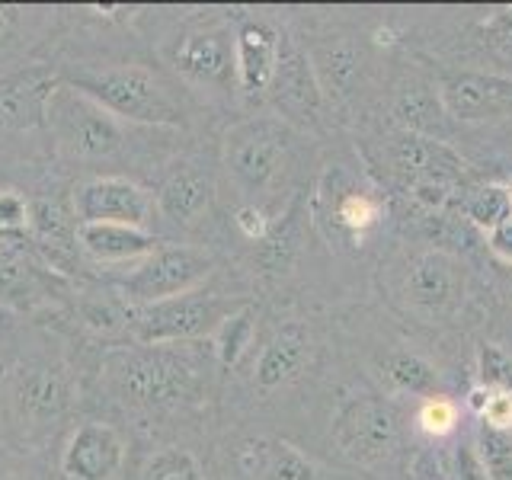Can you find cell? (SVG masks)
Here are the masks:
<instances>
[{"instance_id": "1", "label": "cell", "mask_w": 512, "mask_h": 480, "mask_svg": "<svg viewBox=\"0 0 512 480\" xmlns=\"http://www.w3.org/2000/svg\"><path fill=\"white\" fill-rule=\"evenodd\" d=\"M215 349L208 343H119L100 359L106 391L141 416H173L196 410L212 391Z\"/></svg>"}, {"instance_id": "2", "label": "cell", "mask_w": 512, "mask_h": 480, "mask_svg": "<svg viewBox=\"0 0 512 480\" xmlns=\"http://www.w3.org/2000/svg\"><path fill=\"white\" fill-rule=\"evenodd\" d=\"M61 80L84 93L112 119L132 125L176 128L183 125V106L170 93V84L144 64H106V68L68 71Z\"/></svg>"}, {"instance_id": "3", "label": "cell", "mask_w": 512, "mask_h": 480, "mask_svg": "<svg viewBox=\"0 0 512 480\" xmlns=\"http://www.w3.org/2000/svg\"><path fill=\"white\" fill-rule=\"evenodd\" d=\"M244 295H231L215 285H199L186 295L132 308L128 340L132 343H199L212 340L228 317L247 308Z\"/></svg>"}, {"instance_id": "4", "label": "cell", "mask_w": 512, "mask_h": 480, "mask_svg": "<svg viewBox=\"0 0 512 480\" xmlns=\"http://www.w3.org/2000/svg\"><path fill=\"white\" fill-rule=\"evenodd\" d=\"M45 125L52 132L55 148L71 164H100L112 160L125 148V128L84 93H77L61 80L45 106Z\"/></svg>"}, {"instance_id": "5", "label": "cell", "mask_w": 512, "mask_h": 480, "mask_svg": "<svg viewBox=\"0 0 512 480\" xmlns=\"http://www.w3.org/2000/svg\"><path fill=\"white\" fill-rule=\"evenodd\" d=\"M292 164V132L282 119L253 116L224 135V170L244 196H269Z\"/></svg>"}, {"instance_id": "6", "label": "cell", "mask_w": 512, "mask_h": 480, "mask_svg": "<svg viewBox=\"0 0 512 480\" xmlns=\"http://www.w3.org/2000/svg\"><path fill=\"white\" fill-rule=\"evenodd\" d=\"M215 272V253L192 244H160L151 256L128 269L116 282L119 298L128 308H144L176 295H186L192 288L205 285Z\"/></svg>"}, {"instance_id": "7", "label": "cell", "mask_w": 512, "mask_h": 480, "mask_svg": "<svg viewBox=\"0 0 512 480\" xmlns=\"http://www.w3.org/2000/svg\"><path fill=\"white\" fill-rule=\"evenodd\" d=\"M400 442V413L378 394L349 397L333 420V445L352 464L372 468L394 455Z\"/></svg>"}, {"instance_id": "8", "label": "cell", "mask_w": 512, "mask_h": 480, "mask_svg": "<svg viewBox=\"0 0 512 480\" xmlns=\"http://www.w3.org/2000/svg\"><path fill=\"white\" fill-rule=\"evenodd\" d=\"M170 68L189 87L231 90L234 80V29L218 20L189 23L173 36L167 48Z\"/></svg>"}, {"instance_id": "9", "label": "cell", "mask_w": 512, "mask_h": 480, "mask_svg": "<svg viewBox=\"0 0 512 480\" xmlns=\"http://www.w3.org/2000/svg\"><path fill=\"white\" fill-rule=\"evenodd\" d=\"M10 410L29 432L55 429L74 404V381L58 362H29L10 375Z\"/></svg>"}, {"instance_id": "10", "label": "cell", "mask_w": 512, "mask_h": 480, "mask_svg": "<svg viewBox=\"0 0 512 480\" xmlns=\"http://www.w3.org/2000/svg\"><path fill=\"white\" fill-rule=\"evenodd\" d=\"M125 464V432L106 420H80L58 452V474L64 480H119Z\"/></svg>"}, {"instance_id": "11", "label": "cell", "mask_w": 512, "mask_h": 480, "mask_svg": "<svg viewBox=\"0 0 512 480\" xmlns=\"http://www.w3.org/2000/svg\"><path fill=\"white\" fill-rule=\"evenodd\" d=\"M74 218L84 221H112V224H132V228L151 231L154 221V196L144 186H138L132 176L103 173L90 176L74 189Z\"/></svg>"}, {"instance_id": "12", "label": "cell", "mask_w": 512, "mask_h": 480, "mask_svg": "<svg viewBox=\"0 0 512 480\" xmlns=\"http://www.w3.org/2000/svg\"><path fill=\"white\" fill-rule=\"evenodd\" d=\"M215 202V180L199 164H173L160 176L154 192V215L176 231H189L205 221Z\"/></svg>"}, {"instance_id": "13", "label": "cell", "mask_w": 512, "mask_h": 480, "mask_svg": "<svg viewBox=\"0 0 512 480\" xmlns=\"http://www.w3.org/2000/svg\"><path fill=\"white\" fill-rule=\"evenodd\" d=\"M404 292L416 311H423L429 317H445L464 298V272L442 250L416 253L407 263Z\"/></svg>"}, {"instance_id": "14", "label": "cell", "mask_w": 512, "mask_h": 480, "mask_svg": "<svg viewBox=\"0 0 512 480\" xmlns=\"http://www.w3.org/2000/svg\"><path fill=\"white\" fill-rule=\"evenodd\" d=\"M282 36L266 20H244L234 29V80L247 96L269 93L279 71Z\"/></svg>"}, {"instance_id": "15", "label": "cell", "mask_w": 512, "mask_h": 480, "mask_svg": "<svg viewBox=\"0 0 512 480\" xmlns=\"http://www.w3.org/2000/svg\"><path fill=\"white\" fill-rule=\"evenodd\" d=\"M391 157L394 167L410 180V189L420 186L452 189L464 173V160L445 141L429 135H413V132L397 135L391 144Z\"/></svg>"}, {"instance_id": "16", "label": "cell", "mask_w": 512, "mask_h": 480, "mask_svg": "<svg viewBox=\"0 0 512 480\" xmlns=\"http://www.w3.org/2000/svg\"><path fill=\"white\" fill-rule=\"evenodd\" d=\"M311 362V333L301 320H285L269 333L253 362V384L260 391H279L304 375Z\"/></svg>"}, {"instance_id": "17", "label": "cell", "mask_w": 512, "mask_h": 480, "mask_svg": "<svg viewBox=\"0 0 512 480\" xmlns=\"http://www.w3.org/2000/svg\"><path fill=\"white\" fill-rule=\"evenodd\" d=\"M442 106L448 116L477 122L512 109V77L496 74H455L442 84Z\"/></svg>"}, {"instance_id": "18", "label": "cell", "mask_w": 512, "mask_h": 480, "mask_svg": "<svg viewBox=\"0 0 512 480\" xmlns=\"http://www.w3.org/2000/svg\"><path fill=\"white\" fill-rule=\"evenodd\" d=\"M160 247L154 231L132 228V224H112V221H84L77 224V250L93 263L122 266L141 263Z\"/></svg>"}, {"instance_id": "19", "label": "cell", "mask_w": 512, "mask_h": 480, "mask_svg": "<svg viewBox=\"0 0 512 480\" xmlns=\"http://www.w3.org/2000/svg\"><path fill=\"white\" fill-rule=\"evenodd\" d=\"M61 84L52 68H29L0 80V128H32L45 122V106Z\"/></svg>"}, {"instance_id": "20", "label": "cell", "mask_w": 512, "mask_h": 480, "mask_svg": "<svg viewBox=\"0 0 512 480\" xmlns=\"http://www.w3.org/2000/svg\"><path fill=\"white\" fill-rule=\"evenodd\" d=\"M237 468L244 480H317V464L292 442L256 436L240 442Z\"/></svg>"}, {"instance_id": "21", "label": "cell", "mask_w": 512, "mask_h": 480, "mask_svg": "<svg viewBox=\"0 0 512 480\" xmlns=\"http://www.w3.org/2000/svg\"><path fill=\"white\" fill-rule=\"evenodd\" d=\"M269 93L282 112H288V116H301V119L314 116L320 103H324V90L317 84L311 58H308V52H301L292 39H282L279 71H276V80H272Z\"/></svg>"}, {"instance_id": "22", "label": "cell", "mask_w": 512, "mask_h": 480, "mask_svg": "<svg viewBox=\"0 0 512 480\" xmlns=\"http://www.w3.org/2000/svg\"><path fill=\"white\" fill-rule=\"evenodd\" d=\"M301 244H304V205H301V199H295L279 215V221L269 224L266 237L260 240L256 263L263 266V272L279 276V272L292 269V263L298 260V253H301Z\"/></svg>"}, {"instance_id": "23", "label": "cell", "mask_w": 512, "mask_h": 480, "mask_svg": "<svg viewBox=\"0 0 512 480\" xmlns=\"http://www.w3.org/2000/svg\"><path fill=\"white\" fill-rule=\"evenodd\" d=\"M311 58V68L317 74V84L320 90H336V93H349L352 84H356L359 68H362V55L359 48L346 42V39H336V42H324L317 45Z\"/></svg>"}, {"instance_id": "24", "label": "cell", "mask_w": 512, "mask_h": 480, "mask_svg": "<svg viewBox=\"0 0 512 480\" xmlns=\"http://www.w3.org/2000/svg\"><path fill=\"white\" fill-rule=\"evenodd\" d=\"M394 119L404 125V132L436 138V132H442L445 122L442 93H432L429 87H413V90L407 87L394 103Z\"/></svg>"}, {"instance_id": "25", "label": "cell", "mask_w": 512, "mask_h": 480, "mask_svg": "<svg viewBox=\"0 0 512 480\" xmlns=\"http://www.w3.org/2000/svg\"><path fill=\"white\" fill-rule=\"evenodd\" d=\"M77 314H80V324L93 333H100V336L128 333V324H132V308L119 298L116 288H106V292H96V295H84L80 298Z\"/></svg>"}, {"instance_id": "26", "label": "cell", "mask_w": 512, "mask_h": 480, "mask_svg": "<svg viewBox=\"0 0 512 480\" xmlns=\"http://www.w3.org/2000/svg\"><path fill=\"white\" fill-rule=\"evenodd\" d=\"M138 480H208L202 461L183 445H160L144 455Z\"/></svg>"}, {"instance_id": "27", "label": "cell", "mask_w": 512, "mask_h": 480, "mask_svg": "<svg viewBox=\"0 0 512 480\" xmlns=\"http://www.w3.org/2000/svg\"><path fill=\"white\" fill-rule=\"evenodd\" d=\"M381 215V205L362 189H340V196L333 199L330 221L336 224V231L349 234L352 240H359L368 228H375Z\"/></svg>"}, {"instance_id": "28", "label": "cell", "mask_w": 512, "mask_h": 480, "mask_svg": "<svg viewBox=\"0 0 512 480\" xmlns=\"http://www.w3.org/2000/svg\"><path fill=\"white\" fill-rule=\"evenodd\" d=\"M256 340V320H253V304L240 308L234 317L221 324V330L212 336V349L221 368H234L240 359L247 356V349Z\"/></svg>"}, {"instance_id": "29", "label": "cell", "mask_w": 512, "mask_h": 480, "mask_svg": "<svg viewBox=\"0 0 512 480\" xmlns=\"http://www.w3.org/2000/svg\"><path fill=\"white\" fill-rule=\"evenodd\" d=\"M384 372H388L394 388L410 391V394H432L439 384L436 368H432L423 356H413V352H394V356H388Z\"/></svg>"}, {"instance_id": "30", "label": "cell", "mask_w": 512, "mask_h": 480, "mask_svg": "<svg viewBox=\"0 0 512 480\" xmlns=\"http://www.w3.org/2000/svg\"><path fill=\"white\" fill-rule=\"evenodd\" d=\"M464 212L468 218L477 224V228H484L487 234L493 228H500L503 221L512 218V199H509V186H496V183H487L474 189L468 202H464Z\"/></svg>"}, {"instance_id": "31", "label": "cell", "mask_w": 512, "mask_h": 480, "mask_svg": "<svg viewBox=\"0 0 512 480\" xmlns=\"http://www.w3.org/2000/svg\"><path fill=\"white\" fill-rule=\"evenodd\" d=\"M474 448L480 461H484L490 480H512V436L506 429H493L487 423H480Z\"/></svg>"}, {"instance_id": "32", "label": "cell", "mask_w": 512, "mask_h": 480, "mask_svg": "<svg viewBox=\"0 0 512 480\" xmlns=\"http://www.w3.org/2000/svg\"><path fill=\"white\" fill-rule=\"evenodd\" d=\"M32 231V202L16 189H0V244H23Z\"/></svg>"}, {"instance_id": "33", "label": "cell", "mask_w": 512, "mask_h": 480, "mask_svg": "<svg viewBox=\"0 0 512 480\" xmlns=\"http://www.w3.org/2000/svg\"><path fill=\"white\" fill-rule=\"evenodd\" d=\"M477 375L480 384L493 394H509L512 397V356L506 349L484 343L477 356Z\"/></svg>"}, {"instance_id": "34", "label": "cell", "mask_w": 512, "mask_h": 480, "mask_svg": "<svg viewBox=\"0 0 512 480\" xmlns=\"http://www.w3.org/2000/svg\"><path fill=\"white\" fill-rule=\"evenodd\" d=\"M32 288V269L29 260L13 244H0V295L4 298H20L23 292L29 295Z\"/></svg>"}, {"instance_id": "35", "label": "cell", "mask_w": 512, "mask_h": 480, "mask_svg": "<svg viewBox=\"0 0 512 480\" xmlns=\"http://www.w3.org/2000/svg\"><path fill=\"white\" fill-rule=\"evenodd\" d=\"M458 426V407L448 397H429L420 407V429L429 436H448Z\"/></svg>"}, {"instance_id": "36", "label": "cell", "mask_w": 512, "mask_h": 480, "mask_svg": "<svg viewBox=\"0 0 512 480\" xmlns=\"http://www.w3.org/2000/svg\"><path fill=\"white\" fill-rule=\"evenodd\" d=\"M269 224H272V218L266 215V208H260L256 202H244L234 212V228L247 240H253V244H260V240L266 237Z\"/></svg>"}, {"instance_id": "37", "label": "cell", "mask_w": 512, "mask_h": 480, "mask_svg": "<svg viewBox=\"0 0 512 480\" xmlns=\"http://www.w3.org/2000/svg\"><path fill=\"white\" fill-rule=\"evenodd\" d=\"M484 36H487V45L496 48L500 55H512V7L490 16L484 23Z\"/></svg>"}, {"instance_id": "38", "label": "cell", "mask_w": 512, "mask_h": 480, "mask_svg": "<svg viewBox=\"0 0 512 480\" xmlns=\"http://www.w3.org/2000/svg\"><path fill=\"white\" fill-rule=\"evenodd\" d=\"M455 480H490L474 445H461L455 452Z\"/></svg>"}, {"instance_id": "39", "label": "cell", "mask_w": 512, "mask_h": 480, "mask_svg": "<svg viewBox=\"0 0 512 480\" xmlns=\"http://www.w3.org/2000/svg\"><path fill=\"white\" fill-rule=\"evenodd\" d=\"M480 423H487L493 429H506L512 426V397L509 394H493L490 391V404L484 410V416H480Z\"/></svg>"}, {"instance_id": "40", "label": "cell", "mask_w": 512, "mask_h": 480, "mask_svg": "<svg viewBox=\"0 0 512 480\" xmlns=\"http://www.w3.org/2000/svg\"><path fill=\"white\" fill-rule=\"evenodd\" d=\"M487 244H490V250H493L496 256H500V260H503L506 266H512V218L503 221L500 228H493V231H490Z\"/></svg>"}, {"instance_id": "41", "label": "cell", "mask_w": 512, "mask_h": 480, "mask_svg": "<svg viewBox=\"0 0 512 480\" xmlns=\"http://www.w3.org/2000/svg\"><path fill=\"white\" fill-rule=\"evenodd\" d=\"M13 23H16V10H7V7H0V45H4L10 39V32H13Z\"/></svg>"}, {"instance_id": "42", "label": "cell", "mask_w": 512, "mask_h": 480, "mask_svg": "<svg viewBox=\"0 0 512 480\" xmlns=\"http://www.w3.org/2000/svg\"><path fill=\"white\" fill-rule=\"evenodd\" d=\"M0 480H32V477L20 474V471H7V474H0Z\"/></svg>"}, {"instance_id": "43", "label": "cell", "mask_w": 512, "mask_h": 480, "mask_svg": "<svg viewBox=\"0 0 512 480\" xmlns=\"http://www.w3.org/2000/svg\"><path fill=\"white\" fill-rule=\"evenodd\" d=\"M509 199H512V186H509Z\"/></svg>"}]
</instances>
